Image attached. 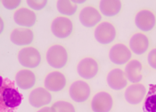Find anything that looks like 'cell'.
I'll return each instance as SVG.
<instances>
[{
  "instance_id": "obj_19",
  "label": "cell",
  "mask_w": 156,
  "mask_h": 112,
  "mask_svg": "<svg viewBox=\"0 0 156 112\" xmlns=\"http://www.w3.org/2000/svg\"><path fill=\"white\" fill-rule=\"evenodd\" d=\"M37 77L30 69H22L15 75V84L22 90H29L35 86Z\"/></svg>"
},
{
  "instance_id": "obj_11",
  "label": "cell",
  "mask_w": 156,
  "mask_h": 112,
  "mask_svg": "<svg viewBox=\"0 0 156 112\" xmlns=\"http://www.w3.org/2000/svg\"><path fill=\"white\" fill-rule=\"evenodd\" d=\"M147 91L144 84H132L126 88L124 97L128 103L131 105H137L145 99Z\"/></svg>"
},
{
  "instance_id": "obj_24",
  "label": "cell",
  "mask_w": 156,
  "mask_h": 112,
  "mask_svg": "<svg viewBox=\"0 0 156 112\" xmlns=\"http://www.w3.org/2000/svg\"><path fill=\"white\" fill-rule=\"evenodd\" d=\"M51 108L54 112H76L75 107L72 103L65 100H58L55 102Z\"/></svg>"
},
{
  "instance_id": "obj_18",
  "label": "cell",
  "mask_w": 156,
  "mask_h": 112,
  "mask_svg": "<svg viewBox=\"0 0 156 112\" xmlns=\"http://www.w3.org/2000/svg\"><path fill=\"white\" fill-rule=\"evenodd\" d=\"M124 72L128 81L132 84H139L143 79V65L137 59L130 60L126 65Z\"/></svg>"
},
{
  "instance_id": "obj_7",
  "label": "cell",
  "mask_w": 156,
  "mask_h": 112,
  "mask_svg": "<svg viewBox=\"0 0 156 112\" xmlns=\"http://www.w3.org/2000/svg\"><path fill=\"white\" fill-rule=\"evenodd\" d=\"M69 94L72 100L78 103H82L88 100L91 94L89 84L82 80H78L72 83L69 89Z\"/></svg>"
},
{
  "instance_id": "obj_12",
  "label": "cell",
  "mask_w": 156,
  "mask_h": 112,
  "mask_svg": "<svg viewBox=\"0 0 156 112\" xmlns=\"http://www.w3.org/2000/svg\"><path fill=\"white\" fill-rule=\"evenodd\" d=\"M52 101V95L48 89L38 87L31 91L29 96L30 104L37 109L46 107Z\"/></svg>"
},
{
  "instance_id": "obj_4",
  "label": "cell",
  "mask_w": 156,
  "mask_h": 112,
  "mask_svg": "<svg viewBox=\"0 0 156 112\" xmlns=\"http://www.w3.org/2000/svg\"><path fill=\"white\" fill-rule=\"evenodd\" d=\"M52 33L58 39H66L72 35L73 32V23L66 16L55 17L51 24Z\"/></svg>"
},
{
  "instance_id": "obj_2",
  "label": "cell",
  "mask_w": 156,
  "mask_h": 112,
  "mask_svg": "<svg viewBox=\"0 0 156 112\" xmlns=\"http://www.w3.org/2000/svg\"><path fill=\"white\" fill-rule=\"evenodd\" d=\"M46 58L48 65L55 69L63 68L69 59L67 50L62 45H53L47 51Z\"/></svg>"
},
{
  "instance_id": "obj_30",
  "label": "cell",
  "mask_w": 156,
  "mask_h": 112,
  "mask_svg": "<svg viewBox=\"0 0 156 112\" xmlns=\"http://www.w3.org/2000/svg\"><path fill=\"white\" fill-rule=\"evenodd\" d=\"M4 31V21L3 19H1V32H3Z\"/></svg>"
},
{
  "instance_id": "obj_27",
  "label": "cell",
  "mask_w": 156,
  "mask_h": 112,
  "mask_svg": "<svg viewBox=\"0 0 156 112\" xmlns=\"http://www.w3.org/2000/svg\"><path fill=\"white\" fill-rule=\"evenodd\" d=\"M147 61H148L149 65L153 69L156 70V48L149 52L148 57H147Z\"/></svg>"
},
{
  "instance_id": "obj_3",
  "label": "cell",
  "mask_w": 156,
  "mask_h": 112,
  "mask_svg": "<svg viewBox=\"0 0 156 112\" xmlns=\"http://www.w3.org/2000/svg\"><path fill=\"white\" fill-rule=\"evenodd\" d=\"M18 61L26 69L36 68L41 63V54L34 47H25L18 52Z\"/></svg>"
},
{
  "instance_id": "obj_1",
  "label": "cell",
  "mask_w": 156,
  "mask_h": 112,
  "mask_svg": "<svg viewBox=\"0 0 156 112\" xmlns=\"http://www.w3.org/2000/svg\"><path fill=\"white\" fill-rule=\"evenodd\" d=\"M23 100V94L15 87L14 83L1 76L0 112H15Z\"/></svg>"
},
{
  "instance_id": "obj_8",
  "label": "cell",
  "mask_w": 156,
  "mask_h": 112,
  "mask_svg": "<svg viewBox=\"0 0 156 112\" xmlns=\"http://www.w3.org/2000/svg\"><path fill=\"white\" fill-rule=\"evenodd\" d=\"M79 75L85 80H91L95 78L99 72V65L93 58H82L77 66Z\"/></svg>"
},
{
  "instance_id": "obj_20",
  "label": "cell",
  "mask_w": 156,
  "mask_h": 112,
  "mask_svg": "<svg viewBox=\"0 0 156 112\" xmlns=\"http://www.w3.org/2000/svg\"><path fill=\"white\" fill-rule=\"evenodd\" d=\"M149 39L142 32L135 33L129 40V49L136 55L144 54L149 49Z\"/></svg>"
},
{
  "instance_id": "obj_17",
  "label": "cell",
  "mask_w": 156,
  "mask_h": 112,
  "mask_svg": "<svg viewBox=\"0 0 156 112\" xmlns=\"http://www.w3.org/2000/svg\"><path fill=\"white\" fill-rule=\"evenodd\" d=\"M109 87L114 91H120L127 87L128 79L125 72L120 68H114L109 72L106 78Z\"/></svg>"
},
{
  "instance_id": "obj_16",
  "label": "cell",
  "mask_w": 156,
  "mask_h": 112,
  "mask_svg": "<svg viewBox=\"0 0 156 112\" xmlns=\"http://www.w3.org/2000/svg\"><path fill=\"white\" fill-rule=\"evenodd\" d=\"M10 39L16 46H28L32 43L34 33L30 28H15L10 34Z\"/></svg>"
},
{
  "instance_id": "obj_14",
  "label": "cell",
  "mask_w": 156,
  "mask_h": 112,
  "mask_svg": "<svg viewBox=\"0 0 156 112\" xmlns=\"http://www.w3.org/2000/svg\"><path fill=\"white\" fill-rule=\"evenodd\" d=\"M67 84L66 76L59 71H53L49 73L44 81L45 88L49 91L57 92L62 91Z\"/></svg>"
},
{
  "instance_id": "obj_28",
  "label": "cell",
  "mask_w": 156,
  "mask_h": 112,
  "mask_svg": "<svg viewBox=\"0 0 156 112\" xmlns=\"http://www.w3.org/2000/svg\"><path fill=\"white\" fill-rule=\"evenodd\" d=\"M37 112H54V111H53V110H52V108H51V107H48V106H46V107H43V108L39 109V110H38Z\"/></svg>"
},
{
  "instance_id": "obj_13",
  "label": "cell",
  "mask_w": 156,
  "mask_h": 112,
  "mask_svg": "<svg viewBox=\"0 0 156 112\" xmlns=\"http://www.w3.org/2000/svg\"><path fill=\"white\" fill-rule=\"evenodd\" d=\"M13 21L17 25L23 28H30L36 24L37 14L31 9L22 7L13 13Z\"/></svg>"
},
{
  "instance_id": "obj_23",
  "label": "cell",
  "mask_w": 156,
  "mask_h": 112,
  "mask_svg": "<svg viewBox=\"0 0 156 112\" xmlns=\"http://www.w3.org/2000/svg\"><path fill=\"white\" fill-rule=\"evenodd\" d=\"M56 8L63 16H72L77 12L78 6L71 0H58L56 3Z\"/></svg>"
},
{
  "instance_id": "obj_26",
  "label": "cell",
  "mask_w": 156,
  "mask_h": 112,
  "mask_svg": "<svg viewBox=\"0 0 156 112\" xmlns=\"http://www.w3.org/2000/svg\"><path fill=\"white\" fill-rule=\"evenodd\" d=\"M22 4V0H3L2 5L7 10H14Z\"/></svg>"
},
{
  "instance_id": "obj_21",
  "label": "cell",
  "mask_w": 156,
  "mask_h": 112,
  "mask_svg": "<svg viewBox=\"0 0 156 112\" xmlns=\"http://www.w3.org/2000/svg\"><path fill=\"white\" fill-rule=\"evenodd\" d=\"M122 4L120 0H102L99 4L100 13L106 17H112L121 11Z\"/></svg>"
},
{
  "instance_id": "obj_10",
  "label": "cell",
  "mask_w": 156,
  "mask_h": 112,
  "mask_svg": "<svg viewBox=\"0 0 156 112\" xmlns=\"http://www.w3.org/2000/svg\"><path fill=\"white\" fill-rule=\"evenodd\" d=\"M135 24L142 32H150L155 27V14L149 9H142L136 14Z\"/></svg>"
},
{
  "instance_id": "obj_5",
  "label": "cell",
  "mask_w": 156,
  "mask_h": 112,
  "mask_svg": "<svg viewBox=\"0 0 156 112\" xmlns=\"http://www.w3.org/2000/svg\"><path fill=\"white\" fill-rule=\"evenodd\" d=\"M117 35L115 26L109 23L103 22L96 26L95 30V38L96 41L103 45H107L112 43Z\"/></svg>"
},
{
  "instance_id": "obj_25",
  "label": "cell",
  "mask_w": 156,
  "mask_h": 112,
  "mask_svg": "<svg viewBox=\"0 0 156 112\" xmlns=\"http://www.w3.org/2000/svg\"><path fill=\"white\" fill-rule=\"evenodd\" d=\"M26 3L33 11H40L44 9L48 5L47 0H27Z\"/></svg>"
},
{
  "instance_id": "obj_15",
  "label": "cell",
  "mask_w": 156,
  "mask_h": 112,
  "mask_svg": "<svg viewBox=\"0 0 156 112\" xmlns=\"http://www.w3.org/2000/svg\"><path fill=\"white\" fill-rule=\"evenodd\" d=\"M102 14L94 6H86L80 13V22L87 28H92L100 24Z\"/></svg>"
},
{
  "instance_id": "obj_22",
  "label": "cell",
  "mask_w": 156,
  "mask_h": 112,
  "mask_svg": "<svg viewBox=\"0 0 156 112\" xmlns=\"http://www.w3.org/2000/svg\"><path fill=\"white\" fill-rule=\"evenodd\" d=\"M144 112H156V84H150L144 102Z\"/></svg>"
},
{
  "instance_id": "obj_6",
  "label": "cell",
  "mask_w": 156,
  "mask_h": 112,
  "mask_svg": "<svg viewBox=\"0 0 156 112\" xmlns=\"http://www.w3.org/2000/svg\"><path fill=\"white\" fill-rule=\"evenodd\" d=\"M110 60L113 64L121 65L130 61L132 58V52L130 49L123 43H117L113 45L109 52Z\"/></svg>"
},
{
  "instance_id": "obj_9",
  "label": "cell",
  "mask_w": 156,
  "mask_h": 112,
  "mask_svg": "<svg viewBox=\"0 0 156 112\" xmlns=\"http://www.w3.org/2000/svg\"><path fill=\"white\" fill-rule=\"evenodd\" d=\"M113 107V98L107 91H99L93 97L91 109L94 112H110Z\"/></svg>"
},
{
  "instance_id": "obj_29",
  "label": "cell",
  "mask_w": 156,
  "mask_h": 112,
  "mask_svg": "<svg viewBox=\"0 0 156 112\" xmlns=\"http://www.w3.org/2000/svg\"><path fill=\"white\" fill-rule=\"evenodd\" d=\"M86 2V0H73V3L74 4H83V3H85Z\"/></svg>"
}]
</instances>
